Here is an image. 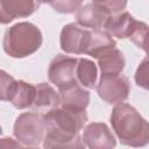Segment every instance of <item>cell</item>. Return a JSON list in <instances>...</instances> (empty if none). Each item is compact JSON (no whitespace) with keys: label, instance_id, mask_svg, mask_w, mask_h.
Segmentation results:
<instances>
[{"label":"cell","instance_id":"6da1fadb","mask_svg":"<svg viewBox=\"0 0 149 149\" xmlns=\"http://www.w3.org/2000/svg\"><path fill=\"white\" fill-rule=\"evenodd\" d=\"M47 126L43 146L45 148H84L79 132L87 121L85 111L55 107L44 115Z\"/></svg>","mask_w":149,"mask_h":149},{"label":"cell","instance_id":"7a4b0ae2","mask_svg":"<svg viewBox=\"0 0 149 149\" xmlns=\"http://www.w3.org/2000/svg\"><path fill=\"white\" fill-rule=\"evenodd\" d=\"M111 123L121 143L129 147H143L149 141V126L142 115L130 105L118 102L111 114Z\"/></svg>","mask_w":149,"mask_h":149},{"label":"cell","instance_id":"3957f363","mask_svg":"<svg viewBox=\"0 0 149 149\" xmlns=\"http://www.w3.org/2000/svg\"><path fill=\"white\" fill-rule=\"evenodd\" d=\"M42 44L40 29L30 22H19L8 28L3 36L2 47L7 55L23 58L33 55Z\"/></svg>","mask_w":149,"mask_h":149},{"label":"cell","instance_id":"277c9868","mask_svg":"<svg viewBox=\"0 0 149 149\" xmlns=\"http://www.w3.org/2000/svg\"><path fill=\"white\" fill-rule=\"evenodd\" d=\"M104 28L112 36L119 38H129L136 47L147 50L148 26L144 22L135 20L128 12L111 14Z\"/></svg>","mask_w":149,"mask_h":149},{"label":"cell","instance_id":"5b68a950","mask_svg":"<svg viewBox=\"0 0 149 149\" xmlns=\"http://www.w3.org/2000/svg\"><path fill=\"white\" fill-rule=\"evenodd\" d=\"M45 133L44 118L37 113H23L14 123V135L23 146H40L45 137Z\"/></svg>","mask_w":149,"mask_h":149},{"label":"cell","instance_id":"8992f818","mask_svg":"<svg viewBox=\"0 0 149 149\" xmlns=\"http://www.w3.org/2000/svg\"><path fill=\"white\" fill-rule=\"evenodd\" d=\"M77 62V58L61 54L51 61L48 70V77L49 80L59 88V91L78 84L76 79Z\"/></svg>","mask_w":149,"mask_h":149},{"label":"cell","instance_id":"52a82bcc","mask_svg":"<svg viewBox=\"0 0 149 149\" xmlns=\"http://www.w3.org/2000/svg\"><path fill=\"white\" fill-rule=\"evenodd\" d=\"M92 30L78 23H69L61 31V48L68 54H86L91 43Z\"/></svg>","mask_w":149,"mask_h":149},{"label":"cell","instance_id":"ba28073f","mask_svg":"<svg viewBox=\"0 0 149 149\" xmlns=\"http://www.w3.org/2000/svg\"><path fill=\"white\" fill-rule=\"evenodd\" d=\"M97 92L99 97L108 104H118L126 100L130 92V84L127 77L122 74L101 76Z\"/></svg>","mask_w":149,"mask_h":149},{"label":"cell","instance_id":"9c48e42d","mask_svg":"<svg viewBox=\"0 0 149 149\" xmlns=\"http://www.w3.org/2000/svg\"><path fill=\"white\" fill-rule=\"evenodd\" d=\"M81 141L85 147L91 149H111L115 147L116 141L107 125L93 122L84 128Z\"/></svg>","mask_w":149,"mask_h":149},{"label":"cell","instance_id":"30bf717a","mask_svg":"<svg viewBox=\"0 0 149 149\" xmlns=\"http://www.w3.org/2000/svg\"><path fill=\"white\" fill-rule=\"evenodd\" d=\"M37 8V0H0V23L7 24L16 17H27Z\"/></svg>","mask_w":149,"mask_h":149},{"label":"cell","instance_id":"8fae6325","mask_svg":"<svg viewBox=\"0 0 149 149\" xmlns=\"http://www.w3.org/2000/svg\"><path fill=\"white\" fill-rule=\"evenodd\" d=\"M109 12L98 3H87L79 7L76 12L77 23L91 29H100L109 17Z\"/></svg>","mask_w":149,"mask_h":149},{"label":"cell","instance_id":"7c38bea8","mask_svg":"<svg viewBox=\"0 0 149 149\" xmlns=\"http://www.w3.org/2000/svg\"><path fill=\"white\" fill-rule=\"evenodd\" d=\"M90 102V93L79 84L59 91V104L62 107L73 111H85Z\"/></svg>","mask_w":149,"mask_h":149},{"label":"cell","instance_id":"4fadbf2b","mask_svg":"<svg viewBox=\"0 0 149 149\" xmlns=\"http://www.w3.org/2000/svg\"><path fill=\"white\" fill-rule=\"evenodd\" d=\"M36 87L23 80H14L8 100L19 109L31 107L35 100Z\"/></svg>","mask_w":149,"mask_h":149},{"label":"cell","instance_id":"5bb4252c","mask_svg":"<svg viewBox=\"0 0 149 149\" xmlns=\"http://www.w3.org/2000/svg\"><path fill=\"white\" fill-rule=\"evenodd\" d=\"M98 65L101 76L120 74L125 68V57L120 50L113 48L98 57Z\"/></svg>","mask_w":149,"mask_h":149},{"label":"cell","instance_id":"9a60e30c","mask_svg":"<svg viewBox=\"0 0 149 149\" xmlns=\"http://www.w3.org/2000/svg\"><path fill=\"white\" fill-rule=\"evenodd\" d=\"M36 94L35 100L33 104V108L35 109H47L50 111L59 105V94L55 91V88L47 84V83H40L36 86Z\"/></svg>","mask_w":149,"mask_h":149},{"label":"cell","instance_id":"2e32d148","mask_svg":"<svg viewBox=\"0 0 149 149\" xmlns=\"http://www.w3.org/2000/svg\"><path fill=\"white\" fill-rule=\"evenodd\" d=\"M113 48H115V41L109 33L102 31L100 29H92L91 43L86 51V55L98 58L99 56Z\"/></svg>","mask_w":149,"mask_h":149},{"label":"cell","instance_id":"e0dca14e","mask_svg":"<svg viewBox=\"0 0 149 149\" xmlns=\"http://www.w3.org/2000/svg\"><path fill=\"white\" fill-rule=\"evenodd\" d=\"M98 69L97 65L86 58H79L76 66V79L77 81L88 88H93L97 84Z\"/></svg>","mask_w":149,"mask_h":149},{"label":"cell","instance_id":"ac0fdd59","mask_svg":"<svg viewBox=\"0 0 149 149\" xmlns=\"http://www.w3.org/2000/svg\"><path fill=\"white\" fill-rule=\"evenodd\" d=\"M81 2L83 0H55L50 3V6L58 13L69 14L76 12L80 7Z\"/></svg>","mask_w":149,"mask_h":149},{"label":"cell","instance_id":"d6986e66","mask_svg":"<svg viewBox=\"0 0 149 149\" xmlns=\"http://www.w3.org/2000/svg\"><path fill=\"white\" fill-rule=\"evenodd\" d=\"M14 80L15 79L7 72L0 70V100H8Z\"/></svg>","mask_w":149,"mask_h":149},{"label":"cell","instance_id":"ffe728a7","mask_svg":"<svg viewBox=\"0 0 149 149\" xmlns=\"http://www.w3.org/2000/svg\"><path fill=\"white\" fill-rule=\"evenodd\" d=\"M135 80L136 84L143 88H148V81H149V77H148V59L144 58L143 62L140 64V66L137 68L136 74H135Z\"/></svg>","mask_w":149,"mask_h":149},{"label":"cell","instance_id":"44dd1931","mask_svg":"<svg viewBox=\"0 0 149 149\" xmlns=\"http://www.w3.org/2000/svg\"><path fill=\"white\" fill-rule=\"evenodd\" d=\"M22 146L23 144H21L19 141L16 142L15 140H13L10 137H3L0 140V148H19Z\"/></svg>","mask_w":149,"mask_h":149},{"label":"cell","instance_id":"7402d4cb","mask_svg":"<svg viewBox=\"0 0 149 149\" xmlns=\"http://www.w3.org/2000/svg\"><path fill=\"white\" fill-rule=\"evenodd\" d=\"M94 3H98V5H100V6H102L107 0H92Z\"/></svg>","mask_w":149,"mask_h":149},{"label":"cell","instance_id":"603a6c76","mask_svg":"<svg viewBox=\"0 0 149 149\" xmlns=\"http://www.w3.org/2000/svg\"><path fill=\"white\" fill-rule=\"evenodd\" d=\"M52 1H55V0H37L38 3H40V2H41V3H51Z\"/></svg>","mask_w":149,"mask_h":149},{"label":"cell","instance_id":"cb8c5ba5","mask_svg":"<svg viewBox=\"0 0 149 149\" xmlns=\"http://www.w3.org/2000/svg\"><path fill=\"white\" fill-rule=\"evenodd\" d=\"M1 133H2V129H1V127H0V134H1Z\"/></svg>","mask_w":149,"mask_h":149}]
</instances>
